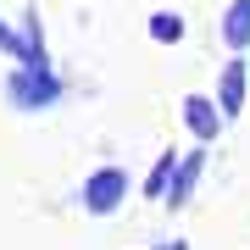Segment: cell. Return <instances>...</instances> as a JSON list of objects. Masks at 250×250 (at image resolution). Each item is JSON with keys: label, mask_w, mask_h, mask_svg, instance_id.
<instances>
[{"label": "cell", "mask_w": 250, "mask_h": 250, "mask_svg": "<svg viewBox=\"0 0 250 250\" xmlns=\"http://www.w3.org/2000/svg\"><path fill=\"white\" fill-rule=\"evenodd\" d=\"M123 200H128V172L123 167H100V172L83 178V211L89 217H111Z\"/></svg>", "instance_id": "cell-1"}, {"label": "cell", "mask_w": 250, "mask_h": 250, "mask_svg": "<svg viewBox=\"0 0 250 250\" xmlns=\"http://www.w3.org/2000/svg\"><path fill=\"white\" fill-rule=\"evenodd\" d=\"M6 100H11L17 111H39V106L56 100V78H50L45 67H17V72L6 78Z\"/></svg>", "instance_id": "cell-2"}, {"label": "cell", "mask_w": 250, "mask_h": 250, "mask_svg": "<svg viewBox=\"0 0 250 250\" xmlns=\"http://www.w3.org/2000/svg\"><path fill=\"white\" fill-rule=\"evenodd\" d=\"M200 167H206V156L195 150V156H184V161H172V178H167V200L172 211H178V206H189V195H195V184H200Z\"/></svg>", "instance_id": "cell-3"}, {"label": "cell", "mask_w": 250, "mask_h": 250, "mask_svg": "<svg viewBox=\"0 0 250 250\" xmlns=\"http://www.w3.org/2000/svg\"><path fill=\"white\" fill-rule=\"evenodd\" d=\"M184 123H189L195 139H217L223 134V111H217V100H206V95H184Z\"/></svg>", "instance_id": "cell-4"}, {"label": "cell", "mask_w": 250, "mask_h": 250, "mask_svg": "<svg viewBox=\"0 0 250 250\" xmlns=\"http://www.w3.org/2000/svg\"><path fill=\"white\" fill-rule=\"evenodd\" d=\"M217 111H223V117H239V111H245V62H239V56L223 67V83H217Z\"/></svg>", "instance_id": "cell-5"}, {"label": "cell", "mask_w": 250, "mask_h": 250, "mask_svg": "<svg viewBox=\"0 0 250 250\" xmlns=\"http://www.w3.org/2000/svg\"><path fill=\"white\" fill-rule=\"evenodd\" d=\"M223 39H228V50H245V45H250V0H233V6H228Z\"/></svg>", "instance_id": "cell-6"}, {"label": "cell", "mask_w": 250, "mask_h": 250, "mask_svg": "<svg viewBox=\"0 0 250 250\" xmlns=\"http://www.w3.org/2000/svg\"><path fill=\"white\" fill-rule=\"evenodd\" d=\"M150 39H156V45H178V39H184V17L156 11V17H150Z\"/></svg>", "instance_id": "cell-7"}, {"label": "cell", "mask_w": 250, "mask_h": 250, "mask_svg": "<svg viewBox=\"0 0 250 250\" xmlns=\"http://www.w3.org/2000/svg\"><path fill=\"white\" fill-rule=\"evenodd\" d=\"M172 161H178V156H161L156 161V167H150V178H145V195H150V200H161V195H167V178H172Z\"/></svg>", "instance_id": "cell-8"}]
</instances>
